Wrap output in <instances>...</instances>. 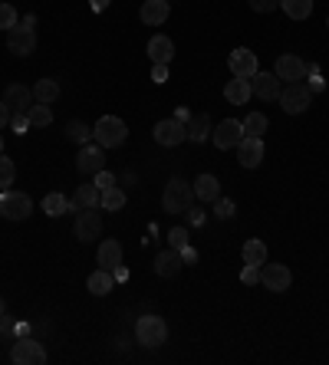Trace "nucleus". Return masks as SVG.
I'll return each instance as SVG.
<instances>
[{
    "label": "nucleus",
    "mask_w": 329,
    "mask_h": 365,
    "mask_svg": "<svg viewBox=\"0 0 329 365\" xmlns=\"http://www.w3.org/2000/svg\"><path fill=\"white\" fill-rule=\"evenodd\" d=\"M237 161H241L244 168H257L263 161V139H251V135H244L237 142Z\"/></svg>",
    "instance_id": "obj_17"
},
{
    "label": "nucleus",
    "mask_w": 329,
    "mask_h": 365,
    "mask_svg": "<svg viewBox=\"0 0 329 365\" xmlns=\"http://www.w3.org/2000/svg\"><path fill=\"white\" fill-rule=\"evenodd\" d=\"M290 283H293V273H290V267H284V263H263L260 267V287H267L270 293H284L290 290Z\"/></svg>",
    "instance_id": "obj_9"
},
{
    "label": "nucleus",
    "mask_w": 329,
    "mask_h": 365,
    "mask_svg": "<svg viewBox=\"0 0 329 365\" xmlns=\"http://www.w3.org/2000/svg\"><path fill=\"white\" fill-rule=\"evenodd\" d=\"M241 280L247 283V287H257V283H260V267H253V263H244Z\"/></svg>",
    "instance_id": "obj_38"
},
{
    "label": "nucleus",
    "mask_w": 329,
    "mask_h": 365,
    "mask_svg": "<svg viewBox=\"0 0 329 365\" xmlns=\"http://www.w3.org/2000/svg\"><path fill=\"white\" fill-rule=\"evenodd\" d=\"M244 125V135H251V139H263L267 132H270V122H267V116L263 112H251V116L241 122Z\"/></svg>",
    "instance_id": "obj_28"
},
{
    "label": "nucleus",
    "mask_w": 329,
    "mask_h": 365,
    "mask_svg": "<svg viewBox=\"0 0 329 365\" xmlns=\"http://www.w3.org/2000/svg\"><path fill=\"white\" fill-rule=\"evenodd\" d=\"M96 263L102 270L115 273V270L122 267V244L119 240H102V244H99V254H96Z\"/></svg>",
    "instance_id": "obj_19"
},
{
    "label": "nucleus",
    "mask_w": 329,
    "mask_h": 365,
    "mask_svg": "<svg viewBox=\"0 0 329 365\" xmlns=\"http://www.w3.org/2000/svg\"><path fill=\"white\" fill-rule=\"evenodd\" d=\"M195 198L197 201H218L220 198V181L214 174H197L195 178Z\"/></svg>",
    "instance_id": "obj_23"
},
{
    "label": "nucleus",
    "mask_w": 329,
    "mask_h": 365,
    "mask_svg": "<svg viewBox=\"0 0 329 365\" xmlns=\"http://www.w3.org/2000/svg\"><path fill=\"white\" fill-rule=\"evenodd\" d=\"M280 106H284L286 116H300V112H307L309 102H313V92H309L307 83H290V86H284V92H280V99H276Z\"/></svg>",
    "instance_id": "obj_4"
},
{
    "label": "nucleus",
    "mask_w": 329,
    "mask_h": 365,
    "mask_svg": "<svg viewBox=\"0 0 329 365\" xmlns=\"http://www.w3.org/2000/svg\"><path fill=\"white\" fill-rule=\"evenodd\" d=\"M30 211H33L30 194H23V191H4L0 194V214L7 217V221H27Z\"/></svg>",
    "instance_id": "obj_6"
},
{
    "label": "nucleus",
    "mask_w": 329,
    "mask_h": 365,
    "mask_svg": "<svg viewBox=\"0 0 329 365\" xmlns=\"http://www.w3.org/2000/svg\"><path fill=\"white\" fill-rule=\"evenodd\" d=\"M191 201H195V184H188L185 178H172L164 184L162 194L164 214H185V211H191Z\"/></svg>",
    "instance_id": "obj_1"
},
{
    "label": "nucleus",
    "mask_w": 329,
    "mask_h": 365,
    "mask_svg": "<svg viewBox=\"0 0 329 365\" xmlns=\"http://www.w3.org/2000/svg\"><path fill=\"white\" fill-rule=\"evenodd\" d=\"M152 79H155V83H168V66L155 63V69H152Z\"/></svg>",
    "instance_id": "obj_43"
},
{
    "label": "nucleus",
    "mask_w": 329,
    "mask_h": 365,
    "mask_svg": "<svg viewBox=\"0 0 329 365\" xmlns=\"http://www.w3.org/2000/svg\"><path fill=\"white\" fill-rule=\"evenodd\" d=\"M10 129L17 132V135H27V129H30V116H27V112H20V116H10Z\"/></svg>",
    "instance_id": "obj_40"
},
{
    "label": "nucleus",
    "mask_w": 329,
    "mask_h": 365,
    "mask_svg": "<svg viewBox=\"0 0 329 365\" xmlns=\"http://www.w3.org/2000/svg\"><path fill=\"white\" fill-rule=\"evenodd\" d=\"M10 362L13 365H43L46 362V349L30 336H17V343L10 349Z\"/></svg>",
    "instance_id": "obj_5"
},
{
    "label": "nucleus",
    "mask_w": 329,
    "mask_h": 365,
    "mask_svg": "<svg viewBox=\"0 0 329 365\" xmlns=\"http://www.w3.org/2000/svg\"><path fill=\"white\" fill-rule=\"evenodd\" d=\"M4 312H7V303H4V300H0V316H4Z\"/></svg>",
    "instance_id": "obj_47"
},
{
    "label": "nucleus",
    "mask_w": 329,
    "mask_h": 365,
    "mask_svg": "<svg viewBox=\"0 0 329 365\" xmlns=\"http://www.w3.org/2000/svg\"><path fill=\"white\" fill-rule=\"evenodd\" d=\"M92 184H96L99 191H102V188H112V184H115V178H112V174L106 172V168H102V172L92 174Z\"/></svg>",
    "instance_id": "obj_42"
},
{
    "label": "nucleus",
    "mask_w": 329,
    "mask_h": 365,
    "mask_svg": "<svg viewBox=\"0 0 329 365\" xmlns=\"http://www.w3.org/2000/svg\"><path fill=\"white\" fill-rule=\"evenodd\" d=\"M33 99H36V102H46V106H53L56 99H59V83H56V79H36Z\"/></svg>",
    "instance_id": "obj_27"
},
{
    "label": "nucleus",
    "mask_w": 329,
    "mask_h": 365,
    "mask_svg": "<svg viewBox=\"0 0 329 365\" xmlns=\"http://www.w3.org/2000/svg\"><path fill=\"white\" fill-rule=\"evenodd\" d=\"M7 46H10L13 56H30L33 50H36V27H30V23H17V27H10L7 30Z\"/></svg>",
    "instance_id": "obj_7"
},
{
    "label": "nucleus",
    "mask_w": 329,
    "mask_h": 365,
    "mask_svg": "<svg viewBox=\"0 0 329 365\" xmlns=\"http://www.w3.org/2000/svg\"><path fill=\"white\" fill-rule=\"evenodd\" d=\"M73 234H76L83 244L96 240V237L102 234V217H99L92 207H86V211H76V224H73Z\"/></svg>",
    "instance_id": "obj_13"
},
{
    "label": "nucleus",
    "mask_w": 329,
    "mask_h": 365,
    "mask_svg": "<svg viewBox=\"0 0 329 365\" xmlns=\"http://www.w3.org/2000/svg\"><path fill=\"white\" fill-rule=\"evenodd\" d=\"M92 139H96L102 149H119V145H125V139H129V125L115 116H102L96 125H92Z\"/></svg>",
    "instance_id": "obj_2"
},
{
    "label": "nucleus",
    "mask_w": 329,
    "mask_h": 365,
    "mask_svg": "<svg viewBox=\"0 0 329 365\" xmlns=\"http://www.w3.org/2000/svg\"><path fill=\"white\" fill-rule=\"evenodd\" d=\"M276 7H280V0H251L253 13H274Z\"/></svg>",
    "instance_id": "obj_41"
},
{
    "label": "nucleus",
    "mask_w": 329,
    "mask_h": 365,
    "mask_svg": "<svg viewBox=\"0 0 329 365\" xmlns=\"http://www.w3.org/2000/svg\"><path fill=\"white\" fill-rule=\"evenodd\" d=\"M211 139H214L218 151L237 149V142L244 139V125L237 118H224V122H218V129H211Z\"/></svg>",
    "instance_id": "obj_11"
},
{
    "label": "nucleus",
    "mask_w": 329,
    "mask_h": 365,
    "mask_svg": "<svg viewBox=\"0 0 329 365\" xmlns=\"http://www.w3.org/2000/svg\"><path fill=\"white\" fill-rule=\"evenodd\" d=\"M168 13H172V4H168V0H145L139 17H142L145 27H162V23L168 20Z\"/></svg>",
    "instance_id": "obj_18"
},
{
    "label": "nucleus",
    "mask_w": 329,
    "mask_h": 365,
    "mask_svg": "<svg viewBox=\"0 0 329 365\" xmlns=\"http://www.w3.org/2000/svg\"><path fill=\"white\" fill-rule=\"evenodd\" d=\"M112 287H115V277H112L109 270H92L89 273V293L92 296H106V293H112Z\"/></svg>",
    "instance_id": "obj_26"
},
{
    "label": "nucleus",
    "mask_w": 329,
    "mask_h": 365,
    "mask_svg": "<svg viewBox=\"0 0 329 365\" xmlns=\"http://www.w3.org/2000/svg\"><path fill=\"white\" fill-rule=\"evenodd\" d=\"M69 207H73V205H69L59 191H53V194H46V198H43V214H50V217H63Z\"/></svg>",
    "instance_id": "obj_31"
},
{
    "label": "nucleus",
    "mask_w": 329,
    "mask_h": 365,
    "mask_svg": "<svg viewBox=\"0 0 329 365\" xmlns=\"http://www.w3.org/2000/svg\"><path fill=\"white\" fill-rule=\"evenodd\" d=\"M17 7L13 4H7V0H0V30H10V27H17Z\"/></svg>",
    "instance_id": "obj_34"
},
{
    "label": "nucleus",
    "mask_w": 329,
    "mask_h": 365,
    "mask_svg": "<svg viewBox=\"0 0 329 365\" xmlns=\"http://www.w3.org/2000/svg\"><path fill=\"white\" fill-rule=\"evenodd\" d=\"M13 178H17V165H13L7 155H0V188L13 184Z\"/></svg>",
    "instance_id": "obj_35"
},
{
    "label": "nucleus",
    "mask_w": 329,
    "mask_h": 365,
    "mask_svg": "<svg viewBox=\"0 0 329 365\" xmlns=\"http://www.w3.org/2000/svg\"><path fill=\"white\" fill-rule=\"evenodd\" d=\"M30 125H36V129H46V125H53V109L46 106V102H36V106H30Z\"/></svg>",
    "instance_id": "obj_32"
},
{
    "label": "nucleus",
    "mask_w": 329,
    "mask_h": 365,
    "mask_svg": "<svg viewBox=\"0 0 329 365\" xmlns=\"http://www.w3.org/2000/svg\"><path fill=\"white\" fill-rule=\"evenodd\" d=\"M185 129H188V139L195 142V145L197 142H208L211 139V118L204 116V112H197V116H191L185 122Z\"/></svg>",
    "instance_id": "obj_24"
},
{
    "label": "nucleus",
    "mask_w": 329,
    "mask_h": 365,
    "mask_svg": "<svg viewBox=\"0 0 329 365\" xmlns=\"http://www.w3.org/2000/svg\"><path fill=\"white\" fill-rule=\"evenodd\" d=\"M102 168H106V149H102V145H83V149H79V155H76V172L79 174H96V172H102Z\"/></svg>",
    "instance_id": "obj_12"
},
{
    "label": "nucleus",
    "mask_w": 329,
    "mask_h": 365,
    "mask_svg": "<svg viewBox=\"0 0 329 365\" xmlns=\"http://www.w3.org/2000/svg\"><path fill=\"white\" fill-rule=\"evenodd\" d=\"M148 60H152V63L168 66L172 60H175V43H172L168 36H162V33L152 36V40H148Z\"/></svg>",
    "instance_id": "obj_21"
},
{
    "label": "nucleus",
    "mask_w": 329,
    "mask_h": 365,
    "mask_svg": "<svg viewBox=\"0 0 329 365\" xmlns=\"http://www.w3.org/2000/svg\"><path fill=\"white\" fill-rule=\"evenodd\" d=\"M227 66H230V73L237 76V79H253V76L260 73L257 69V53H251V50H234L230 53V60H227Z\"/></svg>",
    "instance_id": "obj_15"
},
{
    "label": "nucleus",
    "mask_w": 329,
    "mask_h": 365,
    "mask_svg": "<svg viewBox=\"0 0 329 365\" xmlns=\"http://www.w3.org/2000/svg\"><path fill=\"white\" fill-rule=\"evenodd\" d=\"M4 102L10 109V116H20V112H30V106L36 99H33V89L13 83V86H7V92H4Z\"/></svg>",
    "instance_id": "obj_16"
},
{
    "label": "nucleus",
    "mask_w": 329,
    "mask_h": 365,
    "mask_svg": "<svg viewBox=\"0 0 329 365\" xmlns=\"http://www.w3.org/2000/svg\"><path fill=\"white\" fill-rule=\"evenodd\" d=\"M253 96V89H251V79H230L227 86H224V99H227L230 106H247V99Z\"/></svg>",
    "instance_id": "obj_22"
},
{
    "label": "nucleus",
    "mask_w": 329,
    "mask_h": 365,
    "mask_svg": "<svg viewBox=\"0 0 329 365\" xmlns=\"http://www.w3.org/2000/svg\"><path fill=\"white\" fill-rule=\"evenodd\" d=\"M99 205L106 207V211H122V207H125V191H119L115 184H112V188H102Z\"/></svg>",
    "instance_id": "obj_33"
},
{
    "label": "nucleus",
    "mask_w": 329,
    "mask_h": 365,
    "mask_svg": "<svg viewBox=\"0 0 329 365\" xmlns=\"http://www.w3.org/2000/svg\"><path fill=\"white\" fill-rule=\"evenodd\" d=\"M0 155H4V135H0Z\"/></svg>",
    "instance_id": "obj_48"
},
{
    "label": "nucleus",
    "mask_w": 329,
    "mask_h": 365,
    "mask_svg": "<svg viewBox=\"0 0 329 365\" xmlns=\"http://www.w3.org/2000/svg\"><path fill=\"white\" fill-rule=\"evenodd\" d=\"M89 4H92V11H96V13H102L112 4V0H89Z\"/></svg>",
    "instance_id": "obj_45"
},
{
    "label": "nucleus",
    "mask_w": 329,
    "mask_h": 365,
    "mask_svg": "<svg viewBox=\"0 0 329 365\" xmlns=\"http://www.w3.org/2000/svg\"><path fill=\"white\" fill-rule=\"evenodd\" d=\"M251 89L253 96L263 99V102H276L280 99V92H284V83H280V76H270V73H257L251 79Z\"/></svg>",
    "instance_id": "obj_14"
},
{
    "label": "nucleus",
    "mask_w": 329,
    "mask_h": 365,
    "mask_svg": "<svg viewBox=\"0 0 329 365\" xmlns=\"http://www.w3.org/2000/svg\"><path fill=\"white\" fill-rule=\"evenodd\" d=\"M7 122H10V109H7V102L0 99V129H4Z\"/></svg>",
    "instance_id": "obj_44"
},
{
    "label": "nucleus",
    "mask_w": 329,
    "mask_h": 365,
    "mask_svg": "<svg viewBox=\"0 0 329 365\" xmlns=\"http://www.w3.org/2000/svg\"><path fill=\"white\" fill-rule=\"evenodd\" d=\"M155 142L164 145V149H175L181 142H188V129L181 118H162V122H155Z\"/></svg>",
    "instance_id": "obj_8"
},
{
    "label": "nucleus",
    "mask_w": 329,
    "mask_h": 365,
    "mask_svg": "<svg viewBox=\"0 0 329 365\" xmlns=\"http://www.w3.org/2000/svg\"><path fill=\"white\" fill-rule=\"evenodd\" d=\"M214 205H218V211H214V214H218L220 221H230V217H234V201H230V198H218Z\"/></svg>",
    "instance_id": "obj_39"
},
{
    "label": "nucleus",
    "mask_w": 329,
    "mask_h": 365,
    "mask_svg": "<svg viewBox=\"0 0 329 365\" xmlns=\"http://www.w3.org/2000/svg\"><path fill=\"white\" fill-rule=\"evenodd\" d=\"M135 339L145 349H158V345L168 343V326H164L162 316H142L135 322Z\"/></svg>",
    "instance_id": "obj_3"
},
{
    "label": "nucleus",
    "mask_w": 329,
    "mask_h": 365,
    "mask_svg": "<svg viewBox=\"0 0 329 365\" xmlns=\"http://www.w3.org/2000/svg\"><path fill=\"white\" fill-rule=\"evenodd\" d=\"M241 257H244V263H253V267H263V263H267V244L253 237V240H247V244H244Z\"/></svg>",
    "instance_id": "obj_29"
},
{
    "label": "nucleus",
    "mask_w": 329,
    "mask_h": 365,
    "mask_svg": "<svg viewBox=\"0 0 329 365\" xmlns=\"http://www.w3.org/2000/svg\"><path fill=\"white\" fill-rule=\"evenodd\" d=\"M280 7L286 11L290 20H307L313 13V0H280Z\"/></svg>",
    "instance_id": "obj_30"
},
{
    "label": "nucleus",
    "mask_w": 329,
    "mask_h": 365,
    "mask_svg": "<svg viewBox=\"0 0 329 365\" xmlns=\"http://www.w3.org/2000/svg\"><path fill=\"white\" fill-rule=\"evenodd\" d=\"M102 191H99L96 184H79L76 194H73V211H86V207H96Z\"/></svg>",
    "instance_id": "obj_25"
},
{
    "label": "nucleus",
    "mask_w": 329,
    "mask_h": 365,
    "mask_svg": "<svg viewBox=\"0 0 329 365\" xmlns=\"http://www.w3.org/2000/svg\"><path fill=\"white\" fill-rule=\"evenodd\" d=\"M168 247H175V250L188 247V227H172L168 230Z\"/></svg>",
    "instance_id": "obj_37"
},
{
    "label": "nucleus",
    "mask_w": 329,
    "mask_h": 365,
    "mask_svg": "<svg viewBox=\"0 0 329 365\" xmlns=\"http://www.w3.org/2000/svg\"><path fill=\"white\" fill-rule=\"evenodd\" d=\"M181 260H185V263H195V260H197V254H195V250H191V247H185V250H181Z\"/></svg>",
    "instance_id": "obj_46"
},
{
    "label": "nucleus",
    "mask_w": 329,
    "mask_h": 365,
    "mask_svg": "<svg viewBox=\"0 0 329 365\" xmlns=\"http://www.w3.org/2000/svg\"><path fill=\"white\" fill-rule=\"evenodd\" d=\"M66 135H69L73 142H79V145H86L89 135H92V129H86L83 122H69V125H66Z\"/></svg>",
    "instance_id": "obj_36"
},
{
    "label": "nucleus",
    "mask_w": 329,
    "mask_h": 365,
    "mask_svg": "<svg viewBox=\"0 0 329 365\" xmlns=\"http://www.w3.org/2000/svg\"><path fill=\"white\" fill-rule=\"evenodd\" d=\"M185 267V260H181V250H175V247H168V250H162L158 257H155V273L158 277H178V270Z\"/></svg>",
    "instance_id": "obj_20"
},
{
    "label": "nucleus",
    "mask_w": 329,
    "mask_h": 365,
    "mask_svg": "<svg viewBox=\"0 0 329 365\" xmlns=\"http://www.w3.org/2000/svg\"><path fill=\"white\" fill-rule=\"evenodd\" d=\"M274 73L280 76V83H303L307 79V60H300L296 53H280Z\"/></svg>",
    "instance_id": "obj_10"
}]
</instances>
